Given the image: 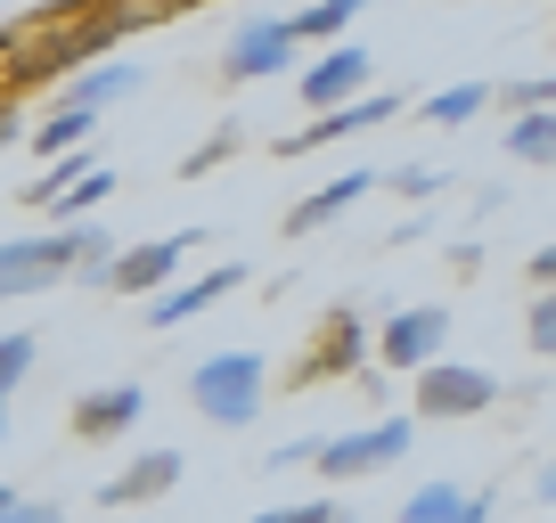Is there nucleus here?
<instances>
[{"label":"nucleus","mask_w":556,"mask_h":523,"mask_svg":"<svg viewBox=\"0 0 556 523\" xmlns=\"http://www.w3.org/2000/svg\"><path fill=\"white\" fill-rule=\"evenodd\" d=\"M262 384H270V360L262 352H213V360H197L189 368V401H197V418L205 425H254L262 418Z\"/></svg>","instance_id":"obj_1"},{"label":"nucleus","mask_w":556,"mask_h":523,"mask_svg":"<svg viewBox=\"0 0 556 523\" xmlns=\"http://www.w3.org/2000/svg\"><path fill=\"white\" fill-rule=\"evenodd\" d=\"M295 58H303L295 17H254V25H238V34H229L222 74H229V82H270V74H295Z\"/></svg>","instance_id":"obj_2"},{"label":"nucleus","mask_w":556,"mask_h":523,"mask_svg":"<svg viewBox=\"0 0 556 523\" xmlns=\"http://www.w3.org/2000/svg\"><path fill=\"white\" fill-rule=\"evenodd\" d=\"M491 401H500V377H491V368H467V360L417 368V418H483Z\"/></svg>","instance_id":"obj_3"},{"label":"nucleus","mask_w":556,"mask_h":523,"mask_svg":"<svg viewBox=\"0 0 556 523\" xmlns=\"http://www.w3.org/2000/svg\"><path fill=\"white\" fill-rule=\"evenodd\" d=\"M58 279H74V229L0 245V303L9 295H41V286H58Z\"/></svg>","instance_id":"obj_4"},{"label":"nucleus","mask_w":556,"mask_h":523,"mask_svg":"<svg viewBox=\"0 0 556 523\" xmlns=\"http://www.w3.org/2000/svg\"><path fill=\"white\" fill-rule=\"evenodd\" d=\"M409 434L417 425L409 418H377V425H361V434H328L319 442V474H377V467H401L409 458Z\"/></svg>","instance_id":"obj_5"},{"label":"nucleus","mask_w":556,"mask_h":523,"mask_svg":"<svg viewBox=\"0 0 556 523\" xmlns=\"http://www.w3.org/2000/svg\"><path fill=\"white\" fill-rule=\"evenodd\" d=\"M442 335H451V311H442V303H409V311H393L377 328V360L384 368H434L442 360Z\"/></svg>","instance_id":"obj_6"},{"label":"nucleus","mask_w":556,"mask_h":523,"mask_svg":"<svg viewBox=\"0 0 556 523\" xmlns=\"http://www.w3.org/2000/svg\"><path fill=\"white\" fill-rule=\"evenodd\" d=\"M189 245H197V229H180V238H156V245H123L115 254V270H106V295H164L173 286V270L189 262Z\"/></svg>","instance_id":"obj_7"},{"label":"nucleus","mask_w":556,"mask_h":523,"mask_svg":"<svg viewBox=\"0 0 556 523\" xmlns=\"http://www.w3.org/2000/svg\"><path fill=\"white\" fill-rule=\"evenodd\" d=\"M295 82H303V106H312V115H319V106H344V99L368 90V50H361V41H328Z\"/></svg>","instance_id":"obj_8"},{"label":"nucleus","mask_w":556,"mask_h":523,"mask_svg":"<svg viewBox=\"0 0 556 523\" xmlns=\"http://www.w3.org/2000/svg\"><path fill=\"white\" fill-rule=\"evenodd\" d=\"M238 286H245V262H222V270H205V279H189V286H164V295H148V335H173L180 319L213 311V303L238 295Z\"/></svg>","instance_id":"obj_9"},{"label":"nucleus","mask_w":556,"mask_h":523,"mask_svg":"<svg viewBox=\"0 0 556 523\" xmlns=\"http://www.w3.org/2000/svg\"><path fill=\"white\" fill-rule=\"evenodd\" d=\"M139 418H148V384H106V393H83V401L66 409V425L83 442H115V434H131Z\"/></svg>","instance_id":"obj_10"},{"label":"nucleus","mask_w":556,"mask_h":523,"mask_svg":"<svg viewBox=\"0 0 556 523\" xmlns=\"http://www.w3.org/2000/svg\"><path fill=\"white\" fill-rule=\"evenodd\" d=\"M180 474H189V458H180V450H148V458H131L123 474H106V483H99V507H148V499H164Z\"/></svg>","instance_id":"obj_11"},{"label":"nucleus","mask_w":556,"mask_h":523,"mask_svg":"<svg viewBox=\"0 0 556 523\" xmlns=\"http://www.w3.org/2000/svg\"><path fill=\"white\" fill-rule=\"evenodd\" d=\"M384 115H393V99L361 90V99H344V106H319L303 140H278V156H312V148H328V140H352V131H377Z\"/></svg>","instance_id":"obj_12"},{"label":"nucleus","mask_w":556,"mask_h":523,"mask_svg":"<svg viewBox=\"0 0 556 523\" xmlns=\"http://www.w3.org/2000/svg\"><path fill=\"white\" fill-rule=\"evenodd\" d=\"M368 189H377V173H361V164H352V173L344 180H328V189H312V196H303V205L295 213H287V238H312V229H328V221H344V213L352 205H361V196Z\"/></svg>","instance_id":"obj_13"},{"label":"nucleus","mask_w":556,"mask_h":523,"mask_svg":"<svg viewBox=\"0 0 556 523\" xmlns=\"http://www.w3.org/2000/svg\"><path fill=\"white\" fill-rule=\"evenodd\" d=\"M90 140H99V106H58V115L50 123H41V131H34V140H25V148H34V156L41 164H50V156H74V148H90Z\"/></svg>","instance_id":"obj_14"},{"label":"nucleus","mask_w":556,"mask_h":523,"mask_svg":"<svg viewBox=\"0 0 556 523\" xmlns=\"http://www.w3.org/2000/svg\"><path fill=\"white\" fill-rule=\"evenodd\" d=\"M507 156H516V164H556V106H516V123H507Z\"/></svg>","instance_id":"obj_15"},{"label":"nucleus","mask_w":556,"mask_h":523,"mask_svg":"<svg viewBox=\"0 0 556 523\" xmlns=\"http://www.w3.org/2000/svg\"><path fill=\"white\" fill-rule=\"evenodd\" d=\"M491 99H500V90H491L483 74H475V82H451V90H434V99L417 106V115H426V123H442V131H458V123H475Z\"/></svg>","instance_id":"obj_16"},{"label":"nucleus","mask_w":556,"mask_h":523,"mask_svg":"<svg viewBox=\"0 0 556 523\" xmlns=\"http://www.w3.org/2000/svg\"><path fill=\"white\" fill-rule=\"evenodd\" d=\"M106 196H115V173H106V164H90V173L50 205V221H58V229H66V221H90V205H106Z\"/></svg>","instance_id":"obj_17"},{"label":"nucleus","mask_w":556,"mask_h":523,"mask_svg":"<svg viewBox=\"0 0 556 523\" xmlns=\"http://www.w3.org/2000/svg\"><path fill=\"white\" fill-rule=\"evenodd\" d=\"M131 90H139V66H99V74H83L66 99H74V106H99V115H106V106L131 99Z\"/></svg>","instance_id":"obj_18"},{"label":"nucleus","mask_w":556,"mask_h":523,"mask_svg":"<svg viewBox=\"0 0 556 523\" xmlns=\"http://www.w3.org/2000/svg\"><path fill=\"white\" fill-rule=\"evenodd\" d=\"M361 9H368V0H312V9L295 17V34H303V41H344Z\"/></svg>","instance_id":"obj_19"},{"label":"nucleus","mask_w":556,"mask_h":523,"mask_svg":"<svg viewBox=\"0 0 556 523\" xmlns=\"http://www.w3.org/2000/svg\"><path fill=\"white\" fill-rule=\"evenodd\" d=\"M458 507H467V490H458V483H417L409 499H401V523H451Z\"/></svg>","instance_id":"obj_20"},{"label":"nucleus","mask_w":556,"mask_h":523,"mask_svg":"<svg viewBox=\"0 0 556 523\" xmlns=\"http://www.w3.org/2000/svg\"><path fill=\"white\" fill-rule=\"evenodd\" d=\"M361 344H368V328H361V319H352V311H336V319H328V352H319V360L303 368V377H328V368L361 360Z\"/></svg>","instance_id":"obj_21"},{"label":"nucleus","mask_w":556,"mask_h":523,"mask_svg":"<svg viewBox=\"0 0 556 523\" xmlns=\"http://www.w3.org/2000/svg\"><path fill=\"white\" fill-rule=\"evenodd\" d=\"M34 360H41V344H34V335H0V401H9V393H17V384L34 377Z\"/></svg>","instance_id":"obj_22"},{"label":"nucleus","mask_w":556,"mask_h":523,"mask_svg":"<svg viewBox=\"0 0 556 523\" xmlns=\"http://www.w3.org/2000/svg\"><path fill=\"white\" fill-rule=\"evenodd\" d=\"M83 173H90V148H74V156H50V173H41L34 205H58V196H66V189H74Z\"/></svg>","instance_id":"obj_23"},{"label":"nucleus","mask_w":556,"mask_h":523,"mask_svg":"<svg viewBox=\"0 0 556 523\" xmlns=\"http://www.w3.org/2000/svg\"><path fill=\"white\" fill-rule=\"evenodd\" d=\"M523 344L540 352V360H556V286H540V303H532V319H523Z\"/></svg>","instance_id":"obj_24"},{"label":"nucleus","mask_w":556,"mask_h":523,"mask_svg":"<svg viewBox=\"0 0 556 523\" xmlns=\"http://www.w3.org/2000/svg\"><path fill=\"white\" fill-rule=\"evenodd\" d=\"M336 507L328 499H287V507H262V515H245V523H328Z\"/></svg>","instance_id":"obj_25"},{"label":"nucleus","mask_w":556,"mask_h":523,"mask_svg":"<svg viewBox=\"0 0 556 523\" xmlns=\"http://www.w3.org/2000/svg\"><path fill=\"white\" fill-rule=\"evenodd\" d=\"M229 148H238V131H213V140H205V148H197V156H189V164H180V173H189V180H205V173H213V164H229Z\"/></svg>","instance_id":"obj_26"},{"label":"nucleus","mask_w":556,"mask_h":523,"mask_svg":"<svg viewBox=\"0 0 556 523\" xmlns=\"http://www.w3.org/2000/svg\"><path fill=\"white\" fill-rule=\"evenodd\" d=\"M393 189H401V196H434V189H442V173H426V164H401Z\"/></svg>","instance_id":"obj_27"},{"label":"nucleus","mask_w":556,"mask_h":523,"mask_svg":"<svg viewBox=\"0 0 556 523\" xmlns=\"http://www.w3.org/2000/svg\"><path fill=\"white\" fill-rule=\"evenodd\" d=\"M0 523H66V515L41 507V499H9V507H0Z\"/></svg>","instance_id":"obj_28"},{"label":"nucleus","mask_w":556,"mask_h":523,"mask_svg":"<svg viewBox=\"0 0 556 523\" xmlns=\"http://www.w3.org/2000/svg\"><path fill=\"white\" fill-rule=\"evenodd\" d=\"M507 106H556V74H548V82H516V90H507Z\"/></svg>","instance_id":"obj_29"},{"label":"nucleus","mask_w":556,"mask_h":523,"mask_svg":"<svg viewBox=\"0 0 556 523\" xmlns=\"http://www.w3.org/2000/svg\"><path fill=\"white\" fill-rule=\"evenodd\" d=\"M451 523H491V490H467V507H458Z\"/></svg>","instance_id":"obj_30"},{"label":"nucleus","mask_w":556,"mask_h":523,"mask_svg":"<svg viewBox=\"0 0 556 523\" xmlns=\"http://www.w3.org/2000/svg\"><path fill=\"white\" fill-rule=\"evenodd\" d=\"M532 286H556V238H548V245L532 254Z\"/></svg>","instance_id":"obj_31"},{"label":"nucleus","mask_w":556,"mask_h":523,"mask_svg":"<svg viewBox=\"0 0 556 523\" xmlns=\"http://www.w3.org/2000/svg\"><path fill=\"white\" fill-rule=\"evenodd\" d=\"M532 490H540V499H556V467H540V483H532Z\"/></svg>","instance_id":"obj_32"},{"label":"nucleus","mask_w":556,"mask_h":523,"mask_svg":"<svg viewBox=\"0 0 556 523\" xmlns=\"http://www.w3.org/2000/svg\"><path fill=\"white\" fill-rule=\"evenodd\" d=\"M0 442H9V401H0Z\"/></svg>","instance_id":"obj_33"},{"label":"nucleus","mask_w":556,"mask_h":523,"mask_svg":"<svg viewBox=\"0 0 556 523\" xmlns=\"http://www.w3.org/2000/svg\"><path fill=\"white\" fill-rule=\"evenodd\" d=\"M548 50H556V17H548Z\"/></svg>","instance_id":"obj_34"},{"label":"nucleus","mask_w":556,"mask_h":523,"mask_svg":"<svg viewBox=\"0 0 556 523\" xmlns=\"http://www.w3.org/2000/svg\"><path fill=\"white\" fill-rule=\"evenodd\" d=\"M0 148H9V123H0Z\"/></svg>","instance_id":"obj_35"},{"label":"nucleus","mask_w":556,"mask_h":523,"mask_svg":"<svg viewBox=\"0 0 556 523\" xmlns=\"http://www.w3.org/2000/svg\"><path fill=\"white\" fill-rule=\"evenodd\" d=\"M9 499H17V490H0V507H9Z\"/></svg>","instance_id":"obj_36"},{"label":"nucleus","mask_w":556,"mask_h":523,"mask_svg":"<svg viewBox=\"0 0 556 523\" xmlns=\"http://www.w3.org/2000/svg\"><path fill=\"white\" fill-rule=\"evenodd\" d=\"M328 523H352V515H328Z\"/></svg>","instance_id":"obj_37"},{"label":"nucleus","mask_w":556,"mask_h":523,"mask_svg":"<svg viewBox=\"0 0 556 523\" xmlns=\"http://www.w3.org/2000/svg\"><path fill=\"white\" fill-rule=\"evenodd\" d=\"M123 523H139V515H123Z\"/></svg>","instance_id":"obj_38"}]
</instances>
